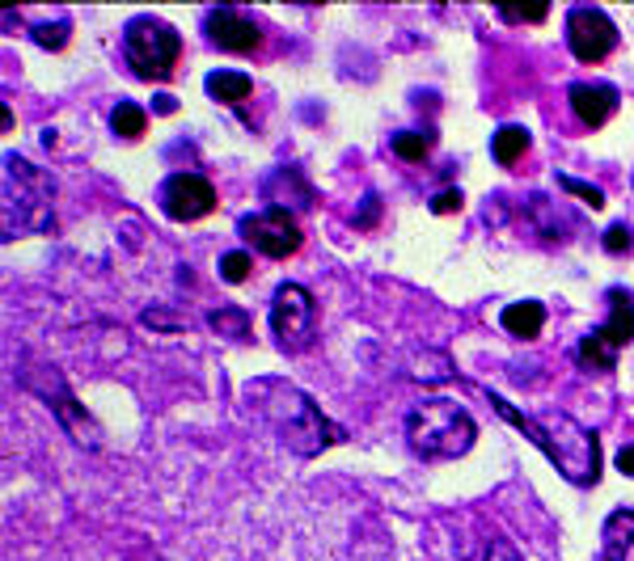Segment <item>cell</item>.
Instances as JSON below:
<instances>
[{"label": "cell", "mask_w": 634, "mask_h": 561, "mask_svg": "<svg viewBox=\"0 0 634 561\" xmlns=\"http://www.w3.org/2000/svg\"><path fill=\"white\" fill-rule=\"evenodd\" d=\"M410 375L419 380V384H444V380H453L457 368H453V359L440 351H423L410 359Z\"/></svg>", "instance_id": "obj_20"}, {"label": "cell", "mask_w": 634, "mask_h": 561, "mask_svg": "<svg viewBox=\"0 0 634 561\" xmlns=\"http://www.w3.org/2000/svg\"><path fill=\"white\" fill-rule=\"evenodd\" d=\"M495 13H499V18H504V21H533V26H537V21H546V18H549V9H546V4H537V9H507V4H499Z\"/></svg>", "instance_id": "obj_28"}, {"label": "cell", "mask_w": 634, "mask_h": 561, "mask_svg": "<svg viewBox=\"0 0 634 561\" xmlns=\"http://www.w3.org/2000/svg\"><path fill=\"white\" fill-rule=\"evenodd\" d=\"M617 469H622L626 478H634V443H626V448L617 452Z\"/></svg>", "instance_id": "obj_31"}, {"label": "cell", "mask_w": 634, "mask_h": 561, "mask_svg": "<svg viewBox=\"0 0 634 561\" xmlns=\"http://www.w3.org/2000/svg\"><path fill=\"white\" fill-rule=\"evenodd\" d=\"M474 393H483L486 401L495 405V414L504 418V422H512L571 485H596V481H601V439H596V431L579 427V422L571 414H563V410L525 414V410H516V405L504 401L499 393H486V389H474Z\"/></svg>", "instance_id": "obj_2"}, {"label": "cell", "mask_w": 634, "mask_h": 561, "mask_svg": "<svg viewBox=\"0 0 634 561\" xmlns=\"http://www.w3.org/2000/svg\"><path fill=\"white\" fill-rule=\"evenodd\" d=\"M605 304H610L605 325L588 330L579 338V347H575V363H579L584 372H613V368H617V354L634 342V291L610 288L605 291Z\"/></svg>", "instance_id": "obj_7"}, {"label": "cell", "mask_w": 634, "mask_h": 561, "mask_svg": "<svg viewBox=\"0 0 634 561\" xmlns=\"http://www.w3.org/2000/svg\"><path fill=\"white\" fill-rule=\"evenodd\" d=\"M262 199H267V208H279V211H288V208H314V187H309V178L300 173L296 166H279L271 169L267 178H262Z\"/></svg>", "instance_id": "obj_14"}, {"label": "cell", "mask_w": 634, "mask_h": 561, "mask_svg": "<svg viewBox=\"0 0 634 561\" xmlns=\"http://www.w3.org/2000/svg\"><path fill=\"white\" fill-rule=\"evenodd\" d=\"M601 250L613 253V258H617V253H631L634 250V229L631 224H610L605 237H601Z\"/></svg>", "instance_id": "obj_25"}, {"label": "cell", "mask_w": 634, "mask_h": 561, "mask_svg": "<svg viewBox=\"0 0 634 561\" xmlns=\"http://www.w3.org/2000/svg\"><path fill=\"white\" fill-rule=\"evenodd\" d=\"M148 127V110L136 102H115L110 110V131L119 136V140H140Z\"/></svg>", "instance_id": "obj_21"}, {"label": "cell", "mask_w": 634, "mask_h": 561, "mask_svg": "<svg viewBox=\"0 0 634 561\" xmlns=\"http://www.w3.org/2000/svg\"><path fill=\"white\" fill-rule=\"evenodd\" d=\"M465 208V194L462 190H440L436 199H432V216H453V211Z\"/></svg>", "instance_id": "obj_27"}, {"label": "cell", "mask_w": 634, "mask_h": 561, "mask_svg": "<svg viewBox=\"0 0 634 561\" xmlns=\"http://www.w3.org/2000/svg\"><path fill=\"white\" fill-rule=\"evenodd\" d=\"M21 18L30 21V39L39 42L42 51H63L68 47V34H72V18L60 9V18L56 21H39L34 13H21Z\"/></svg>", "instance_id": "obj_18"}, {"label": "cell", "mask_w": 634, "mask_h": 561, "mask_svg": "<svg viewBox=\"0 0 634 561\" xmlns=\"http://www.w3.org/2000/svg\"><path fill=\"white\" fill-rule=\"evenodd\" d=\"M528 144H533V136H528V127L521 123H504L495 136H491V157L499 161V166H516L521 157L528 152Z\"/></svg>", "instance_id": "obj_17"}, {"label": "cell", "mask_w": 634, "mask_h": 561, "mask_svg": "<svg viewBox=\"0 0 634 561\" xmlns=\"http://www.w3.org/2000/svg\"><path fill=\"white\" fill-rule=\"evenodd\" d=\"M157 203H161V211H166L169 220L190 224V220H204V216L216 211V187H211L204 173L178 169V173H169L166 182H161Z\"/></svg>", "instance_id": "obj_11"}, {"label": "cell", "mask_w": 634, "mask_h": 561, "mask_svg": "<svg viewBox=\"0 0 634 561\" xmlns=\"http://www.w3.org/2000/svg\"><path fill=\"white\" fill-rule=\"evenodd\" d=\"M18 384L26 389V393L39 397V401H47V410H51L56 422L72 435V443H81V448H89V452H98V448H102V427L93 422V414H89L81 401H77V393L68 389V380H63L60 368H47V363H21Z\"/></svg>", "instance_id": "obj_5"}, {"label": "cell", "mask_w": 634, "mask_h": 561, "mask_svg": "<svg viewBox=\"0 0 634 561\" xmlns=\"http://www.w3.org/2000/svg\"><path fill=\"white\" fill-rule=\"evenodd\" d=\"M182 56V34L152 13H136L123 26V63L140 81H169Z\"/></svg>", "instance_id": "obj_6"}, {"label": "cell", "mask_w": 634, "mask_h": 561, "mask_svg": "<svg viewBox=\"0 0 634 561\" xmlns=\"http://www.w3.org/2000/svg\"><path fill=\"white\" fill-rule=\"evenodd\" d=\"M389 148H394V157L410 161V166H419L423 157L436 148V136H432V131H398V136L389 140Z\"/></svg>", "instance_id": "obj_22"}, {"label": "cell", "mask_w": 634, "mask_h": 561, "mask_svg": "<svg viewBox=\"0 0 634 561\" xmlns=\"http://www.w3.org/2000/svg\"><path fill=\"white\" fill-rule=\"evenodd\" d=\"M237 237L246 246H254L262 258H271V262H284V258H293L305 246V232L296 224V216L279 208H262L254 211V216H241L237 220Z\"/></svg>", "instance_id": "obj_9"}, {"label": "cell", "mask_w": 634, "mask_h": 561, "mask_svg": "<svg viewBox=\"0 0 634 561\" xmlns=\"http://www.w3.org/2000/svg\"><path fill=\"white\" fill-rule=\"evenodd\" d=\"M220 279L225 283H246L250 279V271H254V258L246 250H229V253H220Z\"/></svg>", "instance_id": "obj_24"}, {"label": "cell", "mask_w": 634, "mask_h": 561, "mask_svg": "<svg viewBox=\"0 0 634 561\" xmlns=\"http://www.w3.org/2000/svg\"><path fill=\"white\" fill-rule=\"evenodd\" d=\"M241 405H246V414H254L279 439V448H288L300 460H314L317 452H326V448L347 439V431L338 422L321 414V405L314 397L305 389H296L293 380H279V375L246 380L241 384Z\"/></svg>", "instance_id": "obj_1"}, {"label": "cell", "mask_w": 634, "mask_h": 561, "mask_svg": "<svg viewBox=\"0 0 634 561\" xmlns=\"http://www.w3.org/2000/svg\"><path fill=\"white\" fill-rule=\"evenodd\" d=\"M474 439H478V422L469 418V410H462L448 397H427V401H419L406 414V443H410V452L432 460V464L465 457L474 448Z\"/></svg>", "instance_id": "obj_4"}, {"label": "cell", "mask_w": 634, "mask_h": 561, "mask_svg": "<svg viewBox=\"0 0 634 561\" xmlns=\"http://www.w3.org/2000/svg\"><path fill=\"white\" fill-rule=\"evenodd\" d=\"M204 34L211 47L229 51V56H250L262 47V30L246 9H232V4H216L204 13Z\"/></svg>", "instance_id": "obj_12"}, {"label": "cell", "mask_w": 634, "mask_h": 561, "mask_svg": "<svg viewBox=\"0 0 634 561\" xmlns=\"http://www.w3.org/2000/svg\"><path fill=\"white\" fill-rule=\"evenodd\" d=\"M152 110H157V114H174V110H178V98L161 93V98H152Z\"/></svg>", "instance_id": "obj_32"}, {"label": "cell", "mask_w": 634, "mask_h": 561, "mask_svg": "<svg viewBox=\"0 0 634 561\" xmlns=\"http://www.w3.org/2000/svg\"><path fill=\"white\" fill-rule=\"evenodd\" d=\"M567 102H571V114L579 119L584 127H605L617 114V106H622V93L605 81H575L567 89Z\"/></svg>", "instance_id": "obj_13"}, {"label": "cell", "mask_w": 634, "mask_h": 561, "mask_svg": "<svg viewBox=\"0 0 634 561\" xmlns=\"http://www.w3.org/2000/svg\"><path fill=\"white\" fill-rule=\"evenodd\" d=\"M267 321H271L279 351H288V354L309 351V342H314V321H317L314 291L300 288V283H279L271 295V309H267Z\"/></svg>", "instance_id": "obj_8"}, {"label": "cell", "mask_w": 634, "mask_h": 561, "mask_svg": "<svg viewBox=\"0 0 634 561\" xmlns=\"http://www.w3.org/2000/svg\"><path fill=\"white\" fill-rule=\"evenodd\" d=\"M486 561H525V558H521V549L507 541V537H499V541H491V549H486Z\"/></svg>", "instance_id": "obj_29"}, {"label": "cell", "mask_w": 634, "mask_h": 561, "mask_svg": "<svg viewBox=\"0 0 634 561\" xmlns=\"http://www.w3.org/2000/svg\"><path fill=\"white\" fill-rule=\"evenodd\" d=\"M140 321H145L148 330H190V317H166L161 309H148Z\"/></svg>", "instance_id": "obj_26"}, {"label": "cell", "mask_w": 634, "mask_h": 561, "mask_svg": "<svg viewBox=\"0 0 634 561\" xmlns=\"http://www.w3.org/2000/svg\"><path fill=\"white\" fill-rule=\"evenodd\" d=\"M499 325L504 333L512 338H537L542 325H546V304H537V300H516V304H507L499 312Z\"/></svg>", "instance_id": "obj_16"}, {"label": "cell", "mask_w": 634, "mask_h": 561, "mask_svg": "<svg viewBox=\"0 0 634 561\" xmlns=\"http://www.w3.org/2000/svg\"><path fill=\"white\" fill-rule=\"evenodd\" d=\"M208 325L220 338H232V342H246L250 338V312L237 309V304H220V309L208 312Z\"/></svg>", "instance_id": "obj_19"}, {"label": "cell", "mask_w": 634, "mask_h": 561, "mask_svg": "<svg viewBox=\"0 0 634 561\" xmlns=\"http://www.w3.org/2000/svg\"><path fill=\"white\" fill-rule=\"evenodd\" d=\"M558 190H567L571 199H579L584 208L601 211L605 208V190L592 187V182H579V178H567V173H558Z\"/></svg>", "instance_id": "obj_23"}, {"label": "cell", "mask_w": 634, "mask_h": 561, "mask_svg": "<svg viewBox=\"0 0 634 561\" xmlns=\"http://www.w3.org/2000/svg\"><path fill=\"white\" fill-rule=\"evenodd\" d=\"M567 47L579 63H601L617 47V26L605 9L596 4H575L567 9Z\"/></svg>", "instance_id": "obj_10"}, {"label": "cell", "mask_w": 634, "mask_h": 561, "mask_svg": "<svg viewBox=\"0 0 634 561\" xmlns=\"http://www.w3.org/2000/svg\"><path fill=\"white\" fill-rule=\"evenodd\" d=\"M0 224H4V241L56 229V178L47 169L30 166L18 152L4 157V208H0Z\"/></svg>", "instance_id": "obj_3"}, {"label": "cell", "mask_w": 634, "mask_h": 561, "mask_svg": "<svg viewBox=\"0 0 634 561\" xmlns=\"http://www.w3.org/2000/svg\"><path fill=\"white\" fill-rule=\"evenodd\" d=\"M631 187H634V178H631Z\"/></svg>", "instance_id": "obj_33"}, {"label": "cell", "mask_w": 634, "mask_h": 561, "mask_svg": "<svg viewBox=\"0 0 634 561\" xmlns=\"http://www.w3.org/2000/svg\"><path fill=\"white\" fill-rule=\"evenodd\" d=\"M204 89H208L211 102H220V106H241V102H246V98L254 93V81H250V72L216 68V72H208V77H204Z\"/></svg>", "instance_id": "obj_15"}, {"label": "cell", "mask_w": 634, "mask_h": 561, "mask_svg": "<svg viewBox=\"0 0 634 561\" xmlns=\"http://www.w3.org/2000/svg\"><path fill=\"white\" fill-rule=\"evenodd\" d=\"M377 216H380V199L368 190V194H364V211L356 216V229H373V224H377Z\"/></svg>", "instance_id": "obj_30"}]
</instances>
